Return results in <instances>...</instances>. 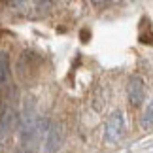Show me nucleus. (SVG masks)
Returning a JSON list of instances; mask_svg holds the SVG:
<instances>
[{"instance_id":"obj_1","label":"nucleus","mask_w":153,"mask_h":153,"mask_svg":"<svg viewBox=\"0 0 153 153\" xmlns=\"http://www.w3.org/2000/svg\"><path fill=\"white\" fill-rule=\"evenodd\" d=\"M125 134V117H123V111L121 110H115L111 111L108 121H106V127H104V140L108 144H115L119 142Z\"/></svg>"},{"instance_id":"obj_3","label":"nucleus","mask_w":153,"mask_h":153,"mask_svg":"<svg viewBox=\"0 0 153 153\" xmlns=\"http://www.w3.org/2000/svg\"><path fill=\"white\" fill-rule=\"evenodd\" d=\"M140 127L146 128V131L153 128V100L146 106V111L142 114V117H140Z\"/></svg>"},{"instance_id":"obj_4","label":"nucleus","mask_w":153,"mask_h":153,"mask_svg":"<svg viewBox=\"0 0 153 153\" xmlns=\"http://www.w3.org/2000/svg\"><path fill=\"white\" fill-rule=\"evenodd\" d=\"M93 4H97V6H100V4H108V2H111V0H91Z\"/></svg>"},{"instance_id":"obj_2","label":"nucleus","mask_w":153,"mask_h":153,"mask_svg":"<svg viewBox=\"0 0 153 153\" xmlns=\"http://www.w3.org/2000/svg\"><path fill=\"white\" fill-rule=\"evenodd\" d=\"M127 97H128V104L132 108H138V106L144 104V98H146V85H144V79L140 76H131L128 78V83H127Z\"/></svg>"}]
</instances>
